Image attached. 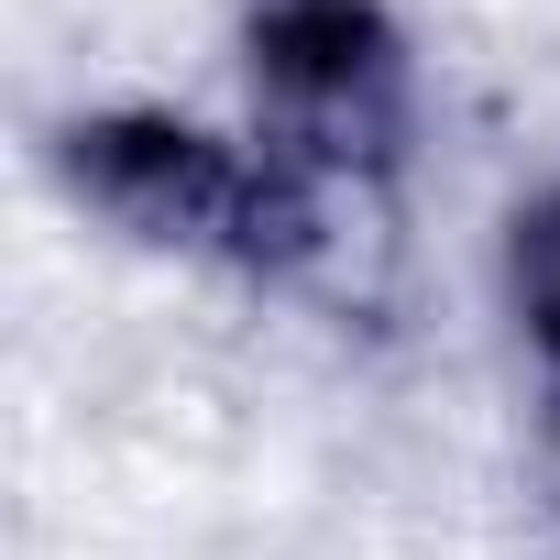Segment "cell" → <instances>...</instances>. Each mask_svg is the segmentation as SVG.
<instances>
[{
	"mask_svg": "<svg viewBox=\"0 0 560 560\" xmlns=\"http://www.w3.org/2000/svg\"><path fill=\"white\" fill-rule=\"evenodd\" d=\"M67 187L89 209H110L121 231L143 242H176V253H209V264H242L264 287H330V298H363V264H385L396 220L308 187L287 154L264 143H220L198 121H165V110H100V121H67L56 143Z\"/></svg>",
	"mask_w": 560,
	"mask_h": 560,
	"instance_id": "cell-1",
	"label": "cell"
},
{
	"mask_svg": "<svg viewBox=\"0 0 560 560\" xmlns=\"http://www.w3.org/2000/svg\"><path fill=\"white\" fill-rule=\"evenodd\" d=\"M253 100L264 154H287L308 187L396 220L407 165V45L374 0H253Z\"/></svg>",
	"mask_w": 560,
	"mask_h": 560,
	"instance_id": "cell-2",
	"label": "cell"
},
{
	"mask_svg": "<svg viewBox=\"0 0 560 560\" xmlns=\"http://www.w3.org/2000/svg\"><path fill=\"white\" fill-rule=\"evenodd\" d=\"M505 298H516V330L560 374V187H538L516 209V231H505Z\"/></svg>",
	"mask_w": 560,
	"mask_h": 560,
	"instance_id": "cell-3",
	"label": "cell"
}]
</instances>
